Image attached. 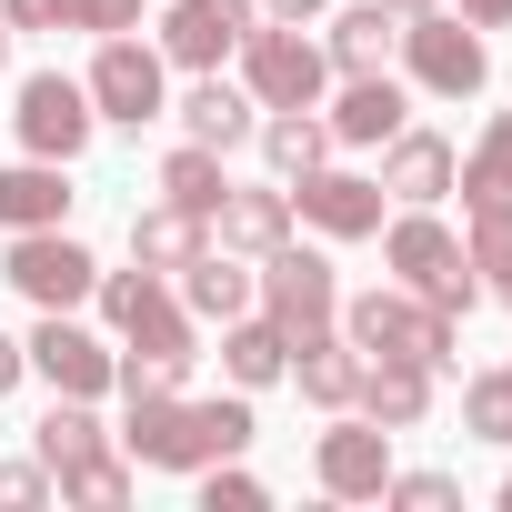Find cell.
<instances>
[{"instance_id": "cell-1", "label": "cell", "mask_w": 512, "mask_h": 512, "mask_svg": "<svg viewBox=\"0 0 512 512\" xmlns=\"http://www.w3.org/2000/svg\"><path fill=\"white\" fill-rule=\"evenodd\" d=\"M251 402H181V392H131V422H121V452L141 472H201V462H231L251 452Z\"/></svg>"}, {"instance_id": "cell-2", "label": "cell", "mask_w": 512, "mask_h": 512, "mask_svg": "<svg viewBox=\"0 0 512 512\" xmlns=\"http://www.w3.org/2000/svg\"><path fill=\"white\" fill-rule=\"evenodd\" d=\"M101 322L121 332V352H161V362H201V322L181 312V292H161V272H101Z\"/></svg>"}, {"instance_id": "cell-3", "label": "cell", "mask_w": 512, "mask_h": 512, "mask_svg": "<svg viewBox=\"0 0 512 512\" xmlns=\"http://www.w3.org/2000/svg\"><path fill=\"white\" fill-rule=\"evenodd\" d=\"M231 61H241V91L262 101V111H322V91H332L322 41H302L292 21H251V41Z\"/></svg>"}, {"instance_id": "cell-4", "label": "cell", "mask_w": 512, "mask_h": 512, "mask_svg": "<svg viewBox=\"0 0 512 512\" xmlns=\"http://www.w3.org/2000/svg\"><path fill=\"white\" fill-rule=\"evenodd\" d=\"M342 332L362 362H432V372L452 362V322L422 292H362V302H342Z\"/></svg>"}, {"instance_id": "cell-5", "label": "cell", "mask_w": 512, "mask_h": 512, "mask_svg": "<svg viewBox=\"0 0 512 512\" xmlns=\"http://www.w3.org/2000/svg\"><path fill=\"white\" fill-rule=\"evenodd\" d=\"M251 312H272L292 342L302 332H332L342 322V272L322 262V251L282 241V251H262V272H251Z\"/></svg>"}, {"instance_id": "cell-6", "label": "cell", "mask_w": 512, "mask_h": 512, "mask_svg": "<svg viewBox=\"0 0 512 512\" xmlns=\"http://www.w3.org/2000/svg\"><path fill=\"white\" fill-rule=\"evenodd\" d=\"M432 101H472L482 81H492V51H482V31L462 21V11H412L402 21V51H392Z\"/></svg>"}, {"instance_id": "cell-7", "label": "cell", "mask_w": 512, "mask_h": 512, "mask_svg": "<svg viewBox=\"0 0 512 512\" xmlns=\"http://www.w3.org/2000/svg\"><path fill=\"white\" fill-rule=\"evenodd\" d=\"M0 282H11L21 302H41V312H81V302L101 292V262L51 221V231H11V251H0Z\"/></svg>"}, {"instance_id": "cell-8", "label": "cell", "mask_w": 512, "mask_h": 512, "mask_svg": "<svg viewBox=\"0 0 512 512\" xmlns=\"http://www.w3.org/2000/svg\"><path fill=\"white\" fill-rule=\"evenodd\" d=\"M81 91H91V111H101L111 131H141V121H161V111H171V61H161L151 41H131V31H111Z\"/></svg>"}, {"instance_id": "cell-9", "label": "cell", "mask_w": 512, "mask_h": 512, "mask_svg": "<svg viewBox=\"0 0 512 512\" xmlns=\"http://www.w3.org/2000/svg\"><path fill=\"white\" fill-rule=\"evenodd\" d=\"M11 131H21V151H31V161H81V151H91V131H101V111H91V91H81L71 71H31V81H21Z\"/></svg>"}, {"instance_id": "cell-10", "label": "cell", "mask_w": 512, "mask_h": 512, "mask_svg": "<svg viewBox=\"0 0 512 512\" xmlns=\"http://www.w3.org/2000/svg\"><path fill=\"white\" fill-rule=\"evenodd\" d=\"M312 482H322L332 502H382V482H392V432L362 422V412H332V432L312 442Z\"/></svg>"}, {"instance_id": "cell-11", "label": "cell", "mask_w": 512, "mask_h": 512, "mask_svg": "<svg viewBox=\"0 0 512 512\" xmlns=\"http://www.w3.org/2000/svg\"><path fill=\"white\" fill-rule=\"evenodd\" d=\"M292 191V221H312L322 241H372L382 231V181L372 171H302V181H282Z\"/></svg>"}, {"instance_id": "cell-12", "label": "cell", "mask_w": 512, "mask_h": 512, "mask_svg": "<svg viewBox=\"0 0 512 512\" xmlns=\"http://www.w3.org/2000/svg\"><path fill=\"white\" fill-rule=\"evenodd\" d=\"M21 352H31V372H41L51 392H71V402H101L111 372H121V352H111L101 332H81L71 312H41V332H31Z\"/></svg>"}, {"instance_id": "cell-13", "label": "cell", "mask_w": 512, "mask_h": 512, "mask_svg": "<svg viewBox=\"0 0 512 512\" xmlns=\"http://www.w3.org/2000/svg\"><path fill=\"white\" fill-rule=\"evenodd\" d=\"M251 21H262L251 0H171V11H161V61L171 71H221L251 41Z\"/></svg>"}, {"instance_id": "cell-14", "label": "cell", "mask_w": 512, "mask_h": 512, "mask_svg": "<svg viewBox=\"0 0 512 512\" xmlns=\"http://www.w3.org/2000/svg\"><path fill=\"white\" fill-rule=\"evenodd\" d=\"M211 241H221V251H241V262L282 251V241H292V191H282V181H231V191H221V211H211Z\"/></svg>"}, {"instance_id": "cell-15", "label": "cell", "mask_w": 512, "mask_h": 512, "mask_svg": "<svg viewBox=\"0 0 512 512\" xmlns=\"http://www.w3.org/2000/svg\"><path fill=\"white\" fill-rule=\"evenodd\" d=\"M452 171H462V151H452L442 131H412V121H402V131L382 141V191L412 201V211H432V201L452 191Z\"/></svg>"}, {"instance_id": "cell-16", "label": "cell", "mask_w": 512, "mask_h": 512, "mask_svg": "<svg viewBox=\"0 0 512 512\" xmlns=\"http://www.w3.org/2000/svg\"><path fill=\"white\" fill-rule=\"evenodd\" d=\"M171 111H181V131L211 141V151H241L251 131H262V101H251L241 81H221V71H191V91H181Z\"/></svg>"}, {"instance_id": "cell-17", "label": "cell", "mask_w": 512, "mask_h": 512, "mask_svg": "<svg viewBox=\"0 0 512 512\" xmlns=\"http://www.w3.org/2000/svg\"><path fill=\"white\" fill-rule=\"evenodd\" d=\"M322 121H332V141H352V151H382V141L412 121V101H402V81H392V71H362V81H342V101H332Z\"/></svg>"}, {"instance_id": "cell-18", "label": "cell", "mask_w": 512, "mask_h": 512, "mask_svg": "<svg viewBox=\"0 0 512 512\" xmlns=\"http://www.w3.org/2000/svg\"><path fill=\"white\" fill-rule=\"evenodd\" d=\"M282 382H302V402H322V412H352V392H362V352H352V332H342V322H332V332H302Z\"/></svg>"}, {"instance_id": "cell-19", "label": "cell", "mask_w": 512, "mask_h": 512, "mask_svg": "<svg viewBox=\"0 0 512 512\" xmlns=\"http://www.w3.org/2000/svg\"><path fill=\"white\" fill-rule=\"evenodd\" d=\"M392 51H402V21L382 11V0H352V11L322 31V61H332V81H362V71H392Z\"/></svg>"}, {"instance_id": "cell-20", "label": "cell", "mask_w": 512, "mask_h": 512, "mask_svg": "<svg viewBox=\"0 0 512 512\" xmlns=\"http://www.w3.org/2000/svg\"><path fill=\"white\" fill-rule=\"evenodd\" d=\"M352 412L382 422V432H422V412H432V362H362Z\"/></svg>"}, {"instance_id": "cell-21", "label": "cell", "mask_w": 512, "mask_h": 512, "mask_svg": "<svg viewBox=\"0 0 512 512\" xmlns=\"http://www.w3.org/2000/svg\"><path fill=\"white\" fill-rule=\"evenodd\" d=\"M382 262H392V282H402V292H432V282L462 262V241H452L432 211H402V221H382Z\"/></svg>"}, {"instance_id": "cell-22", "label": "cell", "mask_w": 512, "mask_h": 512, "mask_svg": "<svg viewBox=\"0 0 512 512\" xmlns=\"http://www.w3.org/2000/svg\"><path fill=\"white\" fill-rule=\"evenodd\" d=\"M71 221V161H11L0 171V231H51Z\"/></svg>"}, {"instance_id": "cell-23", "label": "cell", "mask_w": 512, "mask_h": 512, "mask_svg": "<svg viewBox=\"0 0 512 512\" xmlns=\"http://www.w3.org/2000/svg\"><path fill=\"white\" fill-rule=\"evenodd\" d=\"M181 312H191V322H241V312H251V272H241V251H221V241L191 251V262H181Z\"/></svg>"}, {"instance_id": "cell-24", "label": "cell", "mask_w": 512, "mask_h": 512, "mask_svg": "<svg viewBox=\"0 0 512 512\" xmlns=\"http://www.w3.org/2000/svg\"><path fill=\"white\" fill-rule=\"evenodd\" d=\"M221 372H231L241 392H272V382L292 372V332H282L272 312H241V322H221Z\"/></svg>"}, {"instance_id": "cell-25", "label": "cell", "mask_w": 512, "mask_h": 512, "mask_svg": "<svg viewBox=\"0 0 512 512\" xmlns=\"http://www.w3.org/2000/svg\"><path fill=\"white\" fill-rule=\"evenodd\" d=\"M201 241H211V221H201V211H181V201L131 211V262H141V272H181Z\"/></svg>"}, {"instance_id": "cell-26", "label": "cell", "mask_w": 512, "mask_h": 512, "mask_svg": "<svg viewBox=\"0 0 512 512\" xmlns=\"http://www.w3.org/2000/svg\"><path fill=\"white\" fill-rule=\"evenodd\" d=\"M251 141H262L272 181H302V171H322V161H332V121H322V111H272Z\"/></svg>"}, {"instance_id": "cell-27", "label": "cell", "mask_w": 512, "mask_h": 512, "mask_svg": "<svg viewBox=\"0 0 512 512\" xmlns=\"http://www.w3.org/2000/svg\"><path fill=\"white\" fill-rule=\"evenodd\" d=\"M41 462L51 472H71V462H91V452H111V432H101V412L91 402H71V392H51V412H41Z\"/></svg>"}, {"instance_id": "cell-28", "label": "cell", "mask_w": 512, "mask_h": 512, "mask_svg": "<svg viewBox=\"0 0 512 512\" xmlns=\"http://www.w3.org/2000/svg\"><path fill=\"white\" fill-rule=\"evenodd\" d=\"M221 191H231V171H221V151L211 141H181L171 161H161V201H181V211H221Z\"/></svg>"}, {"instance_id": "cell-29", "label": "cell", "mask_w": 512, "mask_h": 512, "mask_svg": "<svg viewBox=\"0 0 512 512\" xmlns=\"http://www.w3.org/2000/svg\"><path fill=\"white\" fill-rule=\"evenodd\" d=\"M452 191H462V211H472V201H512V111H492V131L462 151Z\"/></svg>"}, {"instance_id": "cell-30", "label": "cell", "mask_w": 512, "mask_h": 512, "mask_svg": "<svg viewBox=\"0 0 512 512\" xmlns=\"http://www.w3.org/2000/svg\"><path fill=\"white\" fill-rule=\"evenodd\" d=\"M61 482V502H81V512H121L131 502V452H91V462H71V472H51Z\"/></svg>"}, {"instance_id": "cell-31", "label": "cell", "mask_w": 512, "mask_h": 512, "mask_svg": "<svg viewBox=\"0 0 512 512\" xmlns=\"http://www.w3.org/2000/svg\"><path fill=\"white\" fill-rule=\"evenodd\" d=\"M472 272H482V292H502L512 282V201H472Z\"/></svg>"}, {"instance_id": "cell-32", "label": "cell", "mask_w": 512, "mask_h": 512, "mask_svg": "<svg viewBox=\"0 0 512 512\" xmlns=\"http://www.w3.org/2000/svg\"><path fill=\"white\" fill-rule=\"evenodd\" d=\"M462 432L472 442H512V372H472L462 382Z\"/></svg>"}, {"instance_id": "cell-33", "label": "cell", "mask_w": 512, "mask_h": 512, "mask_svg": "<svg viewBox=\"0 0 512 512\" xmlns=\"http://www.w3.org/2000/svg\"><path fill=\"white\" fill-rule=\"evenodd\" d=\"M191 482H201V512H262V502H272L262 472H241V452H231V462H201Z\"/></svg>"}, {"instance_id": "cell-34", "label": "cell", "mask_w": 512, "mask_h": 512, "mask_svg": "<svg viewBox=\"0 0 512 512\" xmlns=\"http://www.w3.org/2000/svg\"><path fill=\"white\" fill-rule=\"evenodd\" d=\"M382 502H402V512H452V502H462V482H452V472H392V482H382Z\"/></svg>"}, {"instance_id": "cell-35", "label": "cell", "mask_w": 512, "mask_h": 512, "mask_svg": "<svg viewBox=\"0 0 512 512\" xmlns=\"http://www.w3.org/2000/svg\"><path fill=\"white\" fill-rule=\"evenodd\" d=\"M61 31H141V0H61Z\"/></svg>"}, {"instance_id": "cell-36", "label": "cell", "mask_w": 512, "mask_h": 512, "mask_svg": "<svg viewBox=\"0 0 512 512\" xmlns=\"http://www.w3.org/2000/svg\"><path fill=\"white\" fill-rule=\"evenodd\" d=\"M61 482H51V462H0V512H41Z\"/></svg>"}, {"instance_id": "cell-37", "label": "cell", "mask_w": 512, "mask_h": 512, "mask_svg": "<svg viewBox=\"0 0 512 512\" xmlns=\"http://www.w3.org/2000/svg\"><path fill=\"white\" fill-rule=\"evenodd\" d=\"M0 21L11 31H61V0H0Z\"/></svg>"}, {"instance_id": "cell-38", "label": "cell", "mask_w": 512, "mask_h": 512, "mask_svg": "<svg viewBox=\"0 0 512 512\" xmlns=\"http://www.w3.org/2000/svg\"><path fill=\"white\" fill-rule=\"evenodd\" d=\"M251 11H262V21H292V31H302V21H322V11H332V0H251Z\"/></svg>"}, {"instance_id": "cell-39", "label": "cell", "mask_w": 512, "mask_h": 512, "mask_svg": "<svg viewBox=\"0 0 512 512\" xmlns=\"http://www.w3.org/2000/svg\"><path fill=\"white\" fill-rule=\"evenodd\" d=\"M452 11H462L472 31H512V0H452Z\"/></svg>"}, {"instance_id": "cell-40", "label": "cell", "mask_w": 512, "mask_h": 512, "mask_svg": "<svg viewBox=\"0 0 512 512\" xmlns=\"http://www.w3.org/2000/svg\"><path fill=\"white\" fill-rule=\"evenodd\" d=\"M21 372H31V352H21L11 332H0V392H21Z\"/></svg>"}, {"instance_id": "cell-41", "label": "cell", "mask_w": 512, "mask_h": 512, "mask_svg": "<svg viewBox=\"0 0 512 512\" xmlns=\"http://www.w3.org/2000/svg\"><path fill=\"white\" fill-rule=\"evenodd\" d=\"M382 11H392V21H412V11H442V0H382Z\"/></svg>"}, {"instance_id": "cell-42", "label": "cell", "mask_w": 512, "mask_h": 512, "mask_svg": "<svg viewBox=\"0 0 512 512\" xmlns=\"http://www.w3.org/2000/svg\"><path fill=\"white\" fill-rule=\"evenodd\" d=\"M0 61H11V21H0Z\"/></svg>"}, {"instance_id": "cell-43", "label": "cell", "mask_w": 512, "mask_h": 512, "mask_svg": "<svg viewBox=\"0 0 512 512\" xmlns=\"http://www.w3.org/2000/svg\"><path fill=\"white\" fill-rule=\"evenodd\" d=\"M502 512H512V472H502Z\"/></svg>"}, {"instance_id": "cell-44", "label": "cell", "mask_w": 512, "mask_h": 512, "mask_svg": "<svg viewBox=\"0 0 512 512\" xmlns=\"http://www.w3.org/2000/svg\"><path fill=\"white\" fill-rule=\"evenodd\" d=\"M502 302H512V282H502Z\"/></svg>"}, {"instance_id": "cell-45", "label": "cell", "mask_w": 512, "mask_h": 512, "mask_svg": "<svg viewBox=\"0 0 512 512\" xmlns=\"http://www.w3.org/2000/svg\"><path fill=\"white\" fill-rule=\"evenodd\" d=\"M502 372H512V362H502Z\"/></svg>"}]
</instances>
